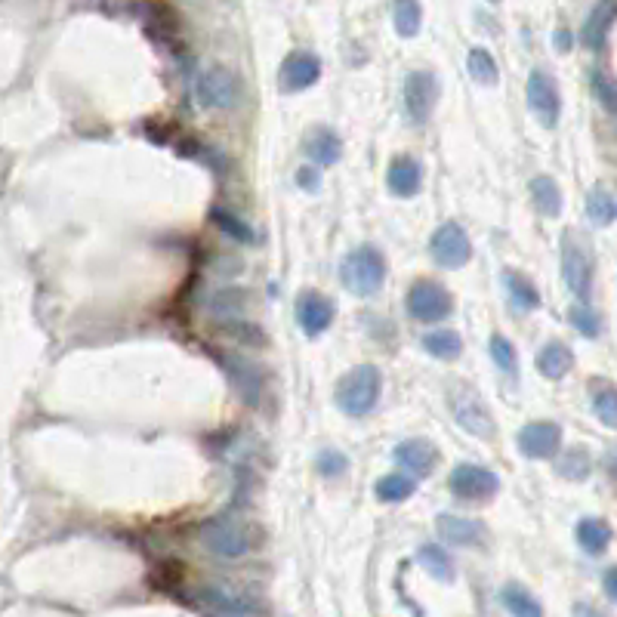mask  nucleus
Instances as JSON below:
<instances>
[{
	"mask_svg": "<svg viewBox=\"0 0 617 617\" xmlns=\"http://www.w3.org/2000/svg\"><path fill=\"white\" fill-rule=\"evenodd\" d=\"M383 395V374L377 365H358L352 368L346 377H340L337 383V405L340 411H346L349 417H365L377 408Z\"/></svg>",
	"mask_w": 617,
	"mask_h": 617,
	"instance_id": "1",
	"label": "nucleus"
},
{
	"mask_svg": "<svg viewBox=\"0 0 617 617\" xmlns=\"http://www.w3.org/2000/svg\"><path fill=\"white\" fill-rule=\"evenodd\" d=\"M448 408L454 414V420L476 439H494L497 435V420L491 417L485 398L479 395V389H473L463 380H454L448 386Z\"/></svg>",
	"mask_w": 617,
	"mask_h": 617,
	"instance_id": "2",
	"label": "nucleus"
},
{
	"mask_svg": "<svg viewBox=\"0 0 617 617\" xmlns=\"http://www.w3.org/2000/svg\"><path fill=\"white\" fill-rule=\"evenodd\" d=\"M340 278H343L349 294H355V297H374L377 290L383 287V281H386L383 253L377 247H371V244L355 247L349 257L343 260V266H340Z\"/></svg>",
	"mask_w": 617,
	"mask_h": 617,
	"instance_id": "3",
	"label": "nucleus"
},
{
	"mask_svg": "<svg viewBox=\"0 0 617 617\" xmlns=\"http://www.w3.org/2000/svg\"><path fill=\"white\" fill-rule=\"evenodd\" d=\"M195 99L204 108H235L241 99V84L226 65H204L195 78Z\"/></svg>",
	"mask_w": 617,
	"mask_h": 617,
	"instance_id": "4",
	"label": "nucleus"
},
{
	"mask_svg": "<svg viewBox=\"0 0 617 617\" xmlns=\"http://www.w3.org/2000/svg\"><path fill=\"white\" fill-rule=\"evenodd\" d=\"M201 543L213 556L238 559L250 550V534H247L244 522H238L232 516H216V519L201 525Z\"/></svg>",
	"mask_w": 617,
	"mask_h": 617,
	"instance_id": "5",
	"label": "nucleus"
},
{
	"mask_svg": "<svg viewBox=\"0 0 617 617\" xmlns=\"http://www.w3.org/2000/svg\"><path fill=\"white\" fill-rule=\"evenodd\" d=\"M405 303H408L411 318L426 321V324L442 321V318H448L454 312V297L448 294V290L439 281H429V278L411 284Z\"/></svg>",
	"mask_w": 617,
	"mask_h": 617,
	"instance_id": "6",
	"label": "nucleus"
},
{
	"mask_svg": "<svg viewBox=\"0 0 617 617\" xmlns=\"http://www.w3.org/2000/svg\"><path fill=\"white\" fill-rule=\"evenodd\" d=\"M429 253L442 269H460V266L469 263V257H473V244H469L460 223H442L439 229L432 232Z\"/></svg>",
	"mask_w": 617,
	"mask_h": 617,
	"instance_id": "7",
	"label": "nucleus"
},
{
	"mask_svg": "<svg viewBox=\"0 0 617 617\" xmlns=\"http://www.w3.org/2000/svg\"><path fill=\"white\" fill-rule=\"evenodd\" d=\"M562 281L577 300H587L593 290V263L574 235H565L562 241Z\"/></svg>",
	"mask_w": 617,
	"mask_h": 617,
	"instance_id": "8",
	"label": "nucleus"
},
{
	"mask_svg": "<svg viewBox=\"0 0 617 617\" xmlns=\"http://www.w3.org/2000/svg\"><path fill=\"white\" fill-rule=\"evenodd\" d=\"M528 105H531V112L534 118L553 130L559 124V115H562V99H559V87L556 81L547 75V71H540L534 68L531 71V78H528Z\"/></svg>",
	"mask_w": 617,
	"mask_h": 617,
	"instance_id": "9",
	"label": "nucleus"
},
{
	"mask_svg": "<svg viewBox=\"0 0 617 617\" xmlns=\"http://www.w3.org/2000/svg\"><path fill=\"white\" fill-rule=\"evenodd\" d=\"M448 488L460 500H491L500 491V479L485 466L460 463L448 479Z\"/></svg>",
	"mask_w": 617,
	"mask_h": 617,
	"instance_id": "10",
	"label": "nucleus"
},
{
	"mask_svg": "<svg viewBox=\"0 0 617 617\" xmlns=\"http://www.w3.org/2000/svg\"><path fill=\"white\" fill-rule=\"evenodd\" d=\"M435 102H439V81H435L432 71H411L405 78V108L414 124H423Z\"/></svg>",
	"mask_w": 617,
	"mask_h": 617,
	"instance_id": "11",
	"label": "nucleus"
},
{
	"mask_svg": "<svg viewBox=\"0 0 617 617\" xmlns=\"http://www.w3.org/2000/svg\"><path fill=\"white\" fill-rule=\"evenodd\" d=\"M519 451L531 460H550L559 454L562 445V429L550 420H534L519 432Z\"/></svg>",
	"mask_w": 617,
	"mask_h": 617,
	"instance_id": "12",
	"label": "nucleus"
},
{
	"mask_svg": "<svg viewBox=\"0 0 617 617\" xmlns=\"http://www.w3.org/2000/svg\"><path fill=\"white\" fill-rule=\"evenodd\" d=\"M226 371H229V380L232 386L238 389V395L244 398L247 405L257 408L260 398H263V389H266V374L260 365H253L247 358H235V355H226Z\"/></svg>",
	"mask_w": 617,
	"mask_h": 617,
	"instance_id": "13",
	"label": "nucleus"
},
{
	"mask_svg": "<svg viewBox=\"0 0 617 617\" xmlns=\"http://www.w3.org/2000/svg\"><path fill=\"white\" fill-rule=\"evenodd\" d=\"M392 460L398 466H405L408 473L426 479V476L435 473V466H439V448H435L429 439H405V442L395 445Z\"/></svg>",
	"mask_w": 617,
	"mask_h": 617,
	"instance_id": "14",
	"label": "nucleus"
},
{
	"mask_svg": "<svg viewBox=\"0 0 617 617\" xmlns=\"http://www.w3.org/2000/svg\"><path fill=\"white\" fill-rule=\"evenodd\" d=\"M198 602L210 617H257V608L250 605V599L229 587H204L198 593Z\"/></svg>",
	"mask_w": 617,
	"mask_h": 617,
	"instance_id": "15",
	"label": "nucleus"
},
{
	"mask_svg": "<svg viewBox=\"0 0 617 617\" xmlns=\"http://www.w3.org/2000/svg\"><path fill=\"white\" fill-rule=\"evenodd\" d=\"M321 78V62L312 53H290L281 65V90L287 93H300L309 90Z\"/></svg>",
	"mask_w": 617,
	"mask_h": 617,
	"instance_id": "16",
	"label": "nucleus"
},
{
	"mask_svg": "<svg viewBox=\"0 0 617 617\" xmlns=\"http://www.w3.org/2000/svg\"><path fill=\"white\" fill-rule=\"evenodd\" d=\"M297 321L309 337H318L334 324V303L328 297L315 294V290H309V294L297 300Z\"/></svg>",
	"mask_w": 617,
	"mask_h": 617,
	"instance_id": "17",
	"label": "nucleus"
},
{
	"mask_svg": "<svg viewBox=\"0 0 617 617\" xmlns=\"http://www.w3.org/2000/svg\"><path fill=\"white\" fill-rule=\"evenodd\" d=\"M435 528H439L445 543H454V547H485V540H488V528L479 519L439 516L435 519Z\"/></svg>",
	"mask_w": 617,
	"mask_h": 617,
	"instance_id": "18",
	"label": "nucleus"
},
{
	"mask_svg": "<svg viewBox=\"0 0 617 617\" xmlns=\"http://www.w3.org/2000/svg\"><path fill=\"white\" fill-rule=\"evenodd\" d=\"M614 16H617V0H596L590 16L584 19V28H580V41H584L587 50H602L608 34H611V25H614Z\"/></svg>",
	"mask_w": 617,
	"mask_h": 617,
	"instance_id": "19",
	"label": "nucleus"
},
{
	"mask_svg": "<svg viewBox=\"0 0 617 617\" xmlns=\"http://www.w3.org/2000/svg\"><path fill=\"white\" fill-rule=\"evenodd\" d=\"M386 183H389V192L398 195V198H414L420 192V183H423V167L420 161L408 158V155H398L392 158L389 170H386Z\"/></svg>",
	"mask_w": 617,
	"mask_h": 617,
	"instance_id": "20",
	"label": "nucleus"
},
{
	"mask_svg": "<svg viewBox=\"0 0 617 617\" xmlns=\"http://www.w3.org/2000/svg\"><path fill=\"white\" fill-rule=\"evenodd\" d=\"M306 155L312 167H334L343 155V142L331 127H312L306 133Z\"/></svg>",
	"mask_w": 617,
	"mask_h": 617,
	"instance_id": "21",
	"label": "nucleus"
},
{
	"mask_svg": "<svg viewBox=\"0 0 617 617\" xmlns=\"http://www.w3.org/2000/svg\"><path fill=\"white\" fill-rule=\"evenodd\" d=\"M574 365V355L565 343L553 340L537 352V371L547 377V380H562Z\"/></svg>",
	"mask_w": 617,
	"mask_h": 617,
	"instance_id": "22",
	"label": "nucleus"
},
{
	"mask_svg": "<svg viewBox=\"0 0 617 617\" xmlns=\"http://www.w3.org/2000/svg\"><path fill=\"white\" fill-rule=\"evenodd\" d=\"M577 543L590 556H602L611 547V525L605 519H580L577 522Z\"/></svg>",
	"mask_w": 617,
	"mask_h": 617,
	"instance_id": "23",
	"label": "nucleus"
},
{
	"mask_svg": "<svg viewBox=\"0 0 617 617\" xmlns=\"http://www.w3.org/2000/svg\"><path fill=\"white\" fill-rule=\"evenodd\" d=\"M556 473H559L562 479H568V482H584V479H590V473H593V454H590L587 448H580V445L568 448V451L556 460Z\"/></svg>",
	"mask_w": 617,
	"mask_h": 617,
	"instance_id": "24",
	"label": "nucleus"
},
{
	"mask_svg": "<svg viewBox=\"0 0 617 617\" xmlns=\"http://www.w3.org/2000/svg\"><path fill=\"white\" fill-rule=\"evenodd\" d=\"M531 198H534V207L543 216H559L562 213V192H559L553 176H534L531 179Z\"/></svg>",
	"mask_w": 617,
	"mask_h": 617,
	"instance_id": "25",
	"label": "nucleus"
},
{
	"mask_svg": "<svg viewBox=\"0 0 617 617\" xmlns=\"http://www.w3.org/2000/svg\"><path fill=\"white\" fill-rule=\"evenodd\" d=\"M417 562H420L435 580H445V584H451V580L457 577L451 556L439 547V543H423L420 553H417Z\"/></svg>",
	"mask_w": 617,
	"mask_h": 617,
	"instance_id": "26",
	"label": "nucleus"
},
{
	"mask_svg": "<svg viewBox=\"0 0 617 617\" xmlns=\"http://www.w3.org/2000/svg\"><path fill=\"white\" fill-rule=\"evenodd\" d=\"M500 602H503V608L510 611L513 617H543L540 602L525 587H519V584H506L500 590Z\"/></svg>",
	"mask_w": 617,
	"mask_h": 617,
	"instance_id": "27",
	"label": "nucleus"
},
{
	"mask_svg": "<svg viewBox=\"0 0 617 617\" xmlns=\"http://www.w3.org/2000/svg\"><path fill=\"white\" fill-rule=\"evenodd\" d=\"M466 71H469V78L482 87H494L500 81V68H497L494 56L482 47H473L466 53Z\"/></svg>",
	"mask_w": 617,
	"mask_h": 617,
	"instance_id": "28",
	"label": "nucleus"
},
{
	"mask_svg": "<svg viewBox=\"0 0 617 617\" xmlns=\"http://www.w3.org/2000/svg\"><path fill=\"white\" fill-rule=\"evenodd\" d=\"M423 22L420 0H392V25L402 38H414Z\"/></svg>",
	"mask_w": 617,
	"mask_h": 617,
	"instance_id": "29",
	"label": "nucleus"
},
{
	"mask_svg": "<svg viewBox=\"0 0 617 617\" xmlns=\"http://www.w3.org/2000/svg\"><path fill=\"white\" fill-rule=\"evenodd\" d=\"M590 402H593L596 417L605 426H617V392H614V386L608 380L590 383Z\"/></svg>",
	"mask_w": 617,
	"mask_h": 617,
	"instance_id": "30",
	"label": "nucleus"
},
{
	"mask_svg": "<svg viewBox=\"0 0 617 617\" xmlns=\"http://www.w3.org/2000/svg\"><path fill=\"white\" fill-rule=\"evenodd\" d=\"M503 284H506V294H510V300L519 306V309H525V312H531V309H537L540 306V294H537V287L522 275V272H503Z\"/></svg>",
	"mask_w": 617,
	"mask_h": 617,
	"instance_id": "31",
	"label": "nucleus"
},
{
	"mask_svg": "<svg viewBox=\"0 0 617 617\" xmlns=\"http://www.w3.org/2000/svg\"><path fill=\"white\" fill-rule=\"evenodd\" d=\"M423 349L439 361H454L463 352V340L457 331H432L423 337Z\"/></svg>",
	"mask_w": 617,
	"mask_h": 617,
	"instance_id": "32",
	"label": "nucleus"
},
{
	"mask_svg": "<svg viewBox=\"0 0 617 617\" xmlns=\"http://www.w3.org/2000/svg\"><path fill=\"white\" fill-rule=\"evenodd\" d=\"M617 216V204H614V195L605 189V186H596L590 195H587V220L593 226H611Z\"/></svg>",
	"mask_w": 617,
	"mask_h": 617,
	"instance_id": "33",
	"label": "nucleus"
},
{
	"mask_svg": "<svg viewBox=\"0 0 617 617\" xmlns=\"http://www.w3.org/2000/svg\"><path fill=\"white\" fill-rule=\"evenodd\" d=\"M247 306V294L238 287H223V290H216L213 300H210V312L216 318H223V321H232L244 312Z\"/></svg>",
	"mask_w": 617,
	"mask_h": 617,
	"instance_id": "34",
	"label": "nucleus"
},
{
	"mask_svg": "<svg viewBox=\"0 0 617 617\" xmlns=\"http://www.w3.org/2000/svg\"><path fill=\"white\" fill-rule=\"evenodd\" d=\"M414 479L411 476H402V473H392V476H383L377 482V497L383 503H402L414 494Z\"/></svg>",
	"mask_w": 617,
	"mask_h": 617,
	"instance_id": "35",
	"label": "nucleus"
},
{
	"mask_svg": "<svg viewBox=\"0 0 617 617\" xmlns=\"http://www.w3.org/2000/svg\"><path fill=\"white\" fill-rule=\"evenodd\" d=\"M210 216H213V223L220 226L229 238H235V241H241V244H250V241H253V229H250L244 220H238V216H235L232 210H226V207H216Z\"/></svg>",
	"mask_w": 617,
	"mask_h": 617,
	"instance_id": "36",
	"label": "nucleus"
},
{
	"mask_svg": "<svg viewBox=\"0 0 617 617\" xmlns=\"http://www.w3.org/2000/svg\"><path fill=\"white\" fill-rule=\"evenodd\" d=\"M568 321H571L584 337H590V340H596V337L602 334V318H599V312L590 309V306H584V303H577V306L568 309Z\"/></svg>",
	"mask_w": 617,
	"mask_h": 617,
	"instance_id": "37",
	"label": "nucleus"
},
{
	"mask_svg": "<svg viewBox=\"0 0 617 617\" xmlns=\"http://www.w3.org/2000/svg\"><path fill=\"white\" fill-rule=\"evenodd\" d=\"M590 87H593V96L602 102V108H605V112H617V90H614V81L605 75V71L602 68H593L590 71Z\"/></svg>",
	"mask_w": 617,
	"mask_h": 617,
	"instance_id": "38",
	"label": "nucleus"
},
{
	"mask_svg": "<svg viewBox=\"0 0 617 617\" xmlns=\"http://www.w3.org/2000/svg\"><path fill=\"white\" fill-rule=\"evenodd\" d=\"M488 352H491L494 365H497L503 374H516V349H513V343L506 340L503 334H494V337H491Z\"/></svg>",
	"mask_w": 617,
	"mask_h": 617,
	"instance_id": "39",
	"label": "nucleus"
},
{
	"mask_svg": "<svg viewBox=\"0 0 617 617\" xmlns=\"http://www.w3.org/2000/svg\"><path fill=\"white\" fill-rule=\"evenodd\" d=\"M223 331H226L229 337L247 343V346H266V334L257 328V324H247V321L232 318V321H223Z\"/></svg>",
	"mask_w": 617,
	"mask_h": 617,
	"instance_id": "40",
	"label": "nucleus"
},
{
	"mask_svg": "<svg viewBox=\"0 0 617 617\" xmlns=\"http://www.w3.org/2000/svg\"><path fill=\"white\" fill-rule=\"evenodd\" d=\"M346 469H349L346 454H340V451H321V454H318V473H321V476L334 479V476L346 473Z\"/></svg>",
	"mask_w": 617,
	"mask_h": 617,
	"instance_id": "41",
	"label": "nucleus"
},
{
	"mask_svg": "<svg viewBox=\"0 0 617 617\" xmlns=\"http://www.w3.org/2000/svg\"><path fill=\"white\" fill-rule=\"evenodd\" d=\"M297 183H300L306 192H315L318 183H321V176H318V170L309 164V167H300V170H297Z\"/></svg>",
	"mask_w": 617,
	"mask_h": 617,
	"instance_id": "42",
	"label": "nucleus"
},
{
	"mask_svg": "<svg viewBox=\"0 0 617 617\" xmlns=\"http://www.w3.org/2000/svg\"><path fill=\"white\" fill-rule=\"evenodd\" d=\"M553 38H556V50H559V53H568V50H571V44H574L571 31H565V28H559V31L553 34Z\"/></svg>",
	"mask_w": 617,
	"mask_h": 617,
	"instance_id": "43",
	"label": "nucleus"
},
{
	"mask_svg": "<svg viewBox=\"0 0 617 617\" xmlns=\"http://www.w3.org/2000/svg\"><path fill=\"white\" fill-rule=\"evenodd\" d=\"M614 580H617V571L608 568V571H605V596H608V599H617V584H614Z\"/></svg>",
	"mask_w": 617,
	"mask_h": 617,
	"instance_id": "44",
	"label": "nucleus"
},
{
	"mask_svg": "<svg viewBox=\"0 0 617 617\" xmlns=\"http://www.w3.org/2000/svg\"><path fill=\"white\" fill-rule=\"evenodd\" d=\"M574 617H602V611H596L593 605L580 602V605H574Z\"/></svg>",
	"mask_w": 617,
	"mask_h": 617,
	"instance_id": "45",
	"label": "nucleus"
},
{
	"mask_svg": "<svg viewBox=\"0 0 617 617\" xmlns=\"http://www.w3.org/2000/svg\"><path fill=\"white\" fill-rule=\"evenodd\" d=\"M491 4H500V0H491Z\"/></svg>",
	"mask_w": 617,
	"mask_h": 617,
	"instance_id": "46",
	"label": "nucleus"
}]
</instances>
